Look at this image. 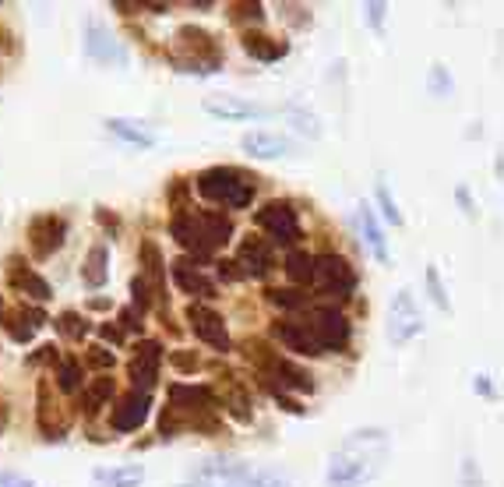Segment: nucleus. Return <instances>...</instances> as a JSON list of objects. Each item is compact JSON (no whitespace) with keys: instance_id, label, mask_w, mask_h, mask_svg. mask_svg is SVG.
<instances>
[{"instance_id":"1","label":"nucleus","mask_w":504,"mask_h":487,"mask_svg":"<svg viewBox=\"0 0 504 487\" xmlns=\"http://www.w3.org/2000/svg\"><path fill=\"white\" fill-rule=\"evenodd\" d=\"M389 459V434L378 427L353 431L329 459V484L332 487H363L371 484Z\"/></svg>"},{"instance_id":"2","label":"nucleus","mask_w":504,"mask_h":487,"mask_svg":"<svg viewBox=\"0 0 504 487\" xmlns=\"http://www.w3.org/2000/svg\"><path fill=\"white\" fill-rule=\"evenodd\" d=\"M169 234H173V241L180 244L184 251L205 258L219 244L229 241L233 223H229V216H223V212H176L173 223H169Z\"/></svg>"},{"instance_id":"3","label":"nucleus","mask_w":504,"mask_h":487,"mask_svg":"<svg viewBox=\"0 0 504 487\" xmlns=\"http://www.w3.org/2000/svg\"><path fill=\"white\" fill-rule=\"evenodd\" d=\"M194 477H198V484L184 487H289V481L279 477V474L254 470L247 463H226V459H216V463L201 466Z\"/></svg>"},{"instance_id":"4","label":"nucleus","mask_w":504,"mask_h":487,"mask_svg":"<svg viewBox=\"0 0 504 487\" xmlns=\"http://www.w3.org/2000/svg\"><path fill=\"white\" fill-rule=\"evenodd\" d=\"M198 194L209 201H219L226 209H247L254 198V181L233 167H212L198 177Z\"/></svg>"},{"instance_id":"5","label":"nucleus","mask_w":504,"mask_h":487,"mask_svg":"<svg viewBox=\"0 0 504 487\" xmlns=\"http://www.w3.org/2000/svg\"><path fill=\"white\" fill-rule=\"evenodd\" d=\"M247 361L258 364L265 374H272V378L282 381L286 389H296V392H311V389H314V381H311L300 367H293L289 361H282L279 354H276L272 346H265L261 339H251V343H247Z\"/></svg>"},{"instance_id":"6","label":"nucleus","mask_w":504,"mask_h":487,"mask_svg":"<svg viewBox=\"0 0 504 487\" xmlns=\"http://www.w3.org/2000/svg\"><path fill=\"white\" fill-rule=\"evenodd\" d=\"M311 283H314L321 294H329V297H349V290L356 286V276H353V269H349L346 258H338V254H321V258H314Z\"/></svg>"},{"instance_id":"7","label":"nucleus","mask_w":504,"mask_h":487,"mask_svg":"<svg viewBox=\"0 0 504 487\" xmlns=\"http://www.w3.org/2000/svg\"><path fill=\"white\" fill-rule=\"evenodd\" d=\"M423 332V318H420V307L413 301L409 290H398L392 297V307H389V339L395 346L416 339Z\"/></svg>"},{"instance_id":"8","label":"nucleus","mask_w":504,"mask_h":487,"mask_svg":"<svg viewBox=\"0 0 504 487\" xmlns=\"http://www.w3.org/2000/svg\"><path fill=\"white\" fill-rule=\"evenodd\" d=\"M307 329H311V336L318 339L321 354H325V350H342L346 339H349V321H346V314H342L338 307H314Z\"/></svg>"},{"instance_id":"9","label":"nucleus","mask_w":504,"mask_h":487,"mask_svg":"<svg viewBox=\"0 0 504 487\" xmlns=\"http://www.w3.org/2000/svg\"><path fill=\"white\" fill-rule=\"evenodd\" d=\"M187 321H191V332H194L201 343L216 346L219 354L229 350V332H226V318L219 311H212V307H205V304H191L187 307Z\"/></svg>"},{"instance_id":"10","label":"nucleus","mask_w":504,"mask_h":487,"mask_svg":"<svg viewBox=\"0 0 504 487\" xmlns=\"http://www.w3.org/2000/svg\"><path fill=\"white\" fill-rule=\"evenodd\" d=\"M254 223L272 237V241L279 244H293L300 241V223H296V212L286 205V201H269L258 216H254Z\"/></svg>"},{"instance_id":"11","label":"nucleus","mask_w":504,"mask_h":487,"mask_svg":"<svg viewBox=\"0 0 504 487\" xmlns=\"http://www.w3.org/2000/svg\"><path fill=\"white\" fill-rule=\"evenodd\" d=\"M169 399H173V406L167 410V417H198V414H209L212 406H216V399H212V392L209 389H187V385H169Z\"/></svg>"},{"instance_id":"12","label":"nucleus","mask_w":504,"mask_h":487,"mask_svg":"<svg viewBox=\"0 0 504 487\" xmlns=\"http://www.w3.org/2000/svg\"><path fill=\"white\" fill-rule=\"evenodd\" d=\"M0 321H4V329H7L18 343H29V339L36 336V329L47 321V314H43L39 307H18V311H11V307L0 304Z\"/></svg>"},{"instance_id":"13","label":"nucleus","mask_w":504,"mask_h":487,"mask_svg":"<svg viewBox=\"0 0 504 487\" xmlns=\"http://www.w3.org/2000/svg\"><path fill=\"white\" fill-rule=\"evenodd\" d=\"M272 339H279L286 350L303 354V357H318V354H321V346H318V339L311 336V329H307V325H296V321H276V325H272Z\"/></svg>"},{"instance_id":"14","label":"nucleus","mask_w":504,"mask_h":487,"mask_svg":"<svg viewBox=\"0 0 504 487\" xmlns=\"http://www.w3.org/2000/svg\"><path fill=\"white\" fill-rule=\"evenodd\" d=\"M29 237H32V254H36V258H50L56 247L64 244V219H56V216H39V219H32Z\"/></svg>"},{"instance_id":"15","label":"nucleus","mask_w":504,"mask_h":487,"mask_svg":"<svg viewBox=\"0 0 504 487\" xmlns=\"http://www.w3.org/2000/svg\"><path fill=\"white\" fill-rule=\"evenodd\" d=\"M233 265H243V272H240V276L265 279V276L272 272V251H269V244L265 241L247 237V241L240 244V254H236V261H233Z\"/></svg>"},{"instance_id":"16","label":"nucleus","mask_w":504,"mask_h":487,"mask_svg":"<svg viewBox=\"0 0 504 487\" xmlns=\"http://www.w3.org/2000/svg\"><path fill=\"white\" fill-rule=\"evenodd\" d=\"M145 417H149V396L145 392H131V396H124L113 406L110 424L113 431H134V427L145 424Z\"/></svg>"},{"instance_id":"17","label":"nucleus","mask_w":504,"mask_h":487,"mask_svg":"<svg viewBox=\"0 0 504 487\" xmlns=\"http://www.w3.org/2000/svg\"><path fill=\"white\" fill-rule=\"evenodd\" d=\"M159 361H163V346H159V343H141V346H138V357L131 361V381H134V392L152 389Z\"/></svg>"},{"instance_id":"18","label":"nucleus","mask_w":504,"mask_h":487,"mask_svg":"<svg viewBox=\"0 0 504 487\" xmlns=\"http://www.w3.org/2000/svg\"><path fill=\"white\" fill-rule=\"evenodd\" d=\"M173 283L184 290V294H191V297H201V301H212L216 297V286H212V279H205L187 258H180V261H173Z\"/></svg>"},{"instance_id":"19","label":"nucleus","mask_w":504,"mask_h":487,"mask_svg":"<svg viewBox=\"0 0 504 487\" xmlns=\"http://www.w3.org/2000/svg\"><path fill=\"white\" fill-rule=\"evenodd\" d=\"M243 152L247 156H258V159H276L282 152H289V141L279 138V134L254 131V134H243Z\"/></svg>"},{"instance_id":"20","label":"nucleus","mask_w":504,"mask_h":487,"mask_svg":"<svg viewBox=\"0 0 504 487\" xmlns=\"http://www.w3.org/2000/svg\"><path fill=\"white\" fill-rule=\"evenodd\" d=\"M356 219H360V234H363L367 247L374 251V258H378V261H389V244H385V234H381V226H378V219H374V212H371L367 201L360 205Z\"/></svg>"},{"instance_id":"21","label":"nucleus","mask_w":504,"mask_h":487,"mask_svg":"<svg viewBox=\"0 0 504 487\" xmlns=\"http://www.w3.org/2000/svg\"><path fill=\"white\" fill-rule=\"evenodd\" d=\"M85 50H89V57H96V61H124V50L107 36L103 25H89V32H85Z\"/></svg>"},{"instance_id":"22","label":"nucleus","mask_w":504,"mask_h":487,"mask_svg":"<svg viewBox=\"0 0 504 487\" xmlns=\"http://www.w3.org/2000/svg\"><path fill=\"white\" fill-rule=\"evenodd\" d=\"M205 110L209 114H216V117H226V121H243V117H261L265 110H258V107H251V103H240V99H219V96H212V99H205Z\"/></svg>"},{"instance_id":"23","label":"nucleus","mask_w":504,"mask_h":487,"mask_svg":"<svg viewBox=\"0 0 504 487\" xmlns=\"http://www.w3.org/2000/svg\"><path fill=\"white\" fill-rule=\"evenodd\" d=\"M107 261H110V251L103 247V244H96L92 251H89V258H85V269H81V279H85V286H92V290H99L103 283H107Z\"/></svg>"},{"instance_id":"24","label":"nucleus","mask_w":504,"mask_h":487,"mask_svg":"<svg viewBox=\"0 0 504 487\" xmlns=\"http://www.w3.org/2000/svg\"><path fill=\"white\" fill-rule=\"evenodd\" d=\"M11 286L21 290V294H29L32 301H50V286H47L36 272H29V269H21V265L11 269Z\"/></svg>"},{"instance_id":"25","label":"nucleus","mask_w":504,"mask_h":487,"mask_svg":"<svg viewBox=\"0 0 504 487\" xmlns=\"http://www.w3.org/2000/svg\"><path fill=\"white\" fill-rule=\"evenodd\" d=\"M141 269H145V276L156 283V294L163 297V276H167V261H163V251L156 247L152 241H145L141 244Z\"/></svg>"},{"instance_id":"26","label":"nucleus","mask_w":504,"mask_h":487,"mask_svg":"<svg viewBox=\"0 0 504 487\" xmlns=\"http://www.w3.org/2000/svg\"><path fill=\"white\" fill-rule=\"evenodd\" d=\"M243 50L247 54H254V57H261V61H279L282 54H286V43L279 39H272V36H254V32H247L243 36Z\"/></svg>"},{"instance_id":"27","label":"nucleus","mask_w":504,"mask_h":487,"mask_svg":"<svg viewBox=\"0 0 504 487\" xmlns=\"http://www.w3.org/2000/svg\"><path fill=\"white\" fill-rule=\"evenodd\" d=\"M311 272H314V258L307 251H289L286 258V276L293 283H311Z\"/></svg>"},{"instance_id":"28","label":"nucleus","mask_w":504,"mask_h":487,"mask_svg":"<svg viewBox=\"0 0 504 487\" xmlns=\"http://www.w3.org/2000/svg\"><path fill=\"white\" fill-rule=\"evenodd\" d=\"M96 481L110 487H138L141 484V466H124V470H96Z\"/></svg>"},{"instance_id":"29","label":"nucleus","mask_w":504,"mask_h":487,"mask_svg":"<svg viewBox=\"0 0 504 487\" xmlns=\"http://www.w3.org/2000/svg\"><path fill=\"white\" fill-rule=\"evenodd\" d=\"M180 39L194 50V54H209V61L216 64L219 61V54H216V43H212V36L209 32H198V29H180Z\"/></svg>"},{"instance_id":"30","label":"nucleus","mask_w":504,"mask_h":487,"mask_svg":"<svg viewBox=\"0 0 504 487\" xmlns=\"http://www.w3.org/2000/svg\"><path fill=\"white\" fill-rule=\"evenodd\" d=\"M110 131L113 134H120V138H127V141H134V145H152V141H156L152 131L138 127L134 121H110Z\"/></svg>"},{"instance_id":"31","label":"nucleus","mask_w":504,"mask_h":487,"mask_svg":"<svg viewBox=\"0 0 504 487\" xmlns=\"http://www.w3.org/2000/svg\"><path fill=\"white\" fill-rule=\"evenodd\" d=\"M107 399H113V378H96L92 385H89V396H85V414H96V406L99 403H107Z\"/></svg>"},{"instance_id":"32","label":"nucleus","mask_w":504,"mask_h":487,"mask_svg":"<svg viewBox=\"0 0 504 487\" xmlns=\"http://www.w3.org/2000/svg\"><path fill=\"white\" fill-rule=\"evenodd\" d=\"M56 329H60L67 339H85V332H89V321H81V314L67 311V314H60V318H56Z\"/></svg>"},{"instance_id":"33","label":"nucleus","mask_w":504,"mask_h":487,"mask_svg":"<svg viewBox=\"0 0 504 487\" xmlns=\"http://www.w3.org/2000/svg\"><path fill=\"white\" fill-rule=\"evenodd\" d=\"M56 381H60L64 392H78V385H81V367L74 364V361H60V364H56Z\"/></svg>"},{"instance_id":"34","label":"nucleus","mask_w":504,"mask_h":487,"mask_svg":"<svg viewBox=\"0 0 504 487\" xmlns=\"http://www.w3.org/2000/svg\"><path fill=\"white\" fill-rule=\"evenodd\" d=\"M85 361L92 367H99V371H107V367H113V350H107V346H92L89 354H85Z\"/></svg>"},{"instance_id":"35","label":"nucleus","mask_w":504,"mask_h":487,"mask_svg":"<svg viewBox=\"0 0 504 487\" xmlns=\"http://www.w3.org/2000/svg\"><path fill=\"white\" fill-rule=\"evenodd\" d=\"M427 283H431V297H434V304L441 307V311H448V297H445V290H441L438 269H427Z\"/></svg>"},{"instance_id":"36","label":"nucleus","mask_w":504,"mask_h":487,"mask_svg":"<svg viewBox=\"0 0 504 487\" xmlns=\"http://www.w3.org/2000/svg\"><path fill=\"white\" fill-rule=\"evenodd\" d=\"M378 201H381V209H385V216H389L392 223H402V216H398V209H395L392 194H389V187H385V184L378 187Z\"/></svg>"},{"instance_id":"37","label":"nucleus","mask_w":504,"mask_h":487,"mask_svg":"<svg viewBox=\"0 0 504 487\" xmlns=\"http://www.w3.org/2000/svg\"><path fill=\"white\" fill-rule=\"evenodd\" d=\"M169 364L176 367V371H198V354H169Z\"/></svg>"},{"instance_id":"38","label":"nucleus","mask_w":504,"mask_h":487,"mask_svg":"<svg viewBox=\"0 0 504 487\" xmlns=\"http://www.w3.org/2000/svg\"><path fill=\"white\" fill-rule=\"evenodd\" d=\"M131 290H134V304L145 311V307H149V301H152V297H149V283H145V279L138 276V279L131 283Z\"/></svg>"},{"instance_id":"39","label":"nucleus","mask_w":504,"mask_h":487,"mask_svg":"<svg viewBox=\"0 0 504 487\" xmlns=\"http://www.w3.org/2000/svg\"><path fill=\"white\" fill-rule=\"evenodd\" d=\"M272 301L282 304V307H300L303 304V297H296V294H289V290H286V294H282V290H272Z\"/></svg>"},{"instance_id":"40","label":"nucleus","mask_w":504,"mask_h":487,"mask_svg":"<svg viewBox=\"0 0 504 487\" xmlns=\"http://www.w3.org/2000/svg\"><path fill=\"white\" fill-rule=\"evenodd\" d=\"M367 11H371V25L378 29V25H381V18H385V4H371Z\"/></svg>"},{"instance_id":"41","label":"nucleus","mask_w":504,"mask_h":487,"mask_svg":"<svg viewBox=\"0 0 504 487\" xmlns=\"http://www.w3.org/2000/svg\"><path fill=\"white\" fill-rule=\"evenodd\" d=\"M56 354H54V346H39V354L32 357V364H43V361H54Z\"/></svg>"},{"instance_id":"42","label":"nucleus","mask_w":504,"mask_h":487,"mask_svg":"<svg viewBox=\"0 0 504 487\" xmlns=\"http://www.w3.org/2000/svg\"><path fill=\"white\" fill-rule=\"evenodd\" d=\"M219 276L223 279H240V272L233 269V261H219Z\"/></svg>"},{"instance_id":"43","label":"nucleus","mask_w":504,"mask_h":487,"mask_svg":"<svg viewBox=\"0 0 504 487\" xmlns=\"http://www.w3.org/2000/svg\"><path fill=\"white\" fill-rule=\"evenodd\" d=\"M120 318H124V329H141V321H138V314H134V311H124Z\"/></svg>"},{"instance_id":"44","label":"nucleus","mask_w":504,"mask_h":487,"mask_svg":"<svg viewBox=\"0 0 504 487\" xmlns=\"http://www.w3.org/2000/svg\"><path fill=\"white\" fill-rule=\"evenodd\" d=\"M99 336H103V339H113V343H120V339H124V336H120V329H113V325H103V329H99Z\"/></svg>"},{"instance_id":"45","label":"nucleus","mask_w":504,"mask_h":487,"mask_svg":"<svg viewBox=\"0 0 504 487\" xmlns=\"http://www.w3.org/2000/svg\"><path fill=\"white\" fill-rule=\"evenodd\" d=\"M0 487H36V484H29V481H4Z\"/></svg>"},{"instance_id":"46","label":"nucleus","mask_w":504,"mask_h":487,"mask_svg":"<svg viewBox=\"0 0 504 487\" xmlns=\"http://www.w3.org/2000/svg\"><path fill=\"white\" fill-rule=\"evenodd\" d=\"M4 421H7V414H4V406H0V427H4Z\"/></svg>"}]
</instances>
